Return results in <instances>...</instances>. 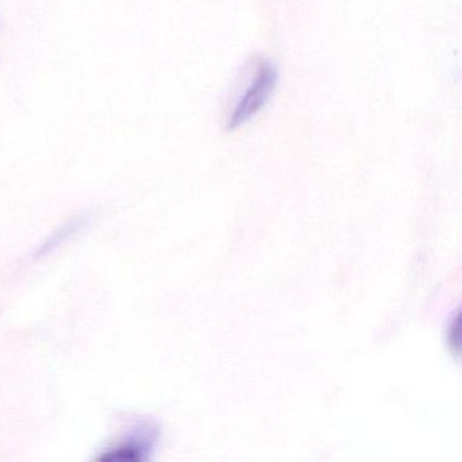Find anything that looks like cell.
<instances>
[{
	"instance_id": "cell-1",
	"label": "cell",
	"mask_w": 462,
	"mask_h": 462,
	"mask_svg": "<svg viewBox=\"0 0 462 462\" xmlns=\"http://www.w3.org/2000/svg\"><path fill=\"white\" fill-rule=\"evenodd\" d=\"M277 83V71L269 61H259L251 72L245 91L240 94L236 104L229 113L228 129H237L248 123L254 116L261 112L262 107L269 102Z\"/></svg>"
}]
</instances>
